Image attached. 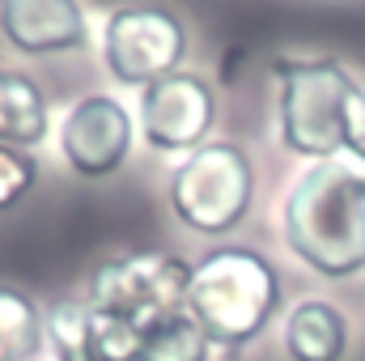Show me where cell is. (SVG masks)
<instances>
[{"label": "cell", "mask_w": 365, "mask_h": 361, "mask_svg": "<svg viewBox=\"0 0 365 361\" xmlns=\"http://www.w3.org/2000/svg\"><path fill=\"white\" fill-rule=\"evenodd\" d=\"M289 251L319 276L344 280L365 268V175L353 162H314L284 200Z\"/></svg>", "instance_id": "1"}, {"label": "cell", "mask_w": 365, "mask_h": 361, "mask_svg": "<svg viewBox=\"0 0 365 361\" xmlns=\"http://www.w3.org/2000/svg\"><path fill=\"white\" fill-rule=\"evenodd\" d=\"M280 310V272L251 247L208 251L187 285V315L221 349L251 345Z\"/></svg>", "instance_id": "2"}, {"label": "cell", "mask_w": 365, "mask_h": 361, "mask_svg": "<svg viewBox=\"0 0 365 361\" xmlns=\"http://www.w3.org/2000/svg\"><path fill=\"white\" fill-rule=\"evenodd\" d=\"M280 73V141L297 158L331 162L349 149L357 77L336 60H289Z\"/></svg>", "instance_id": "3"}, {"label": "cell", "mask_w": 365, "mask_h": 361, "mask_svg": "<svg viewBox=\"0 0 365 361\" xmlns=\"http://www.w3.org/2000/svg\"><path fill=\"white\" fill-rule=\"evenodd\" d=\"M170 213L182 230L221 238L238 230L255 200V166L234 141H208L170 171Z\"/></svg>", "instance_id": "4"}, {"label": "cell", "mask_w": 365, "mask_h": 361, "mask_svg": "<svg viewBox=\"0 0 365 361\" xmlns=\"http://www.w3.org/2000/svg\"><path fill=\"white\" fill-rule=\"evenodd\" d=\"M187 285H191V264L166 251H132L115 255L90 280V310L110 315L140 336L153 327L170 323L187 310Z\"/></svg>", "instance_id": "5"}, {"label": "cell", "mask_w": 365, "mask_h": 361, "mask_svg": "<svg viewBox=\"0 0 365 361\" xmlns=\"http://www.w3.org/2000/svg\"><path fill=\"white\" fill-rule=\"evenodd\" d=\"M102 60L119 86L149 90V86L182 73L187 26L179 13H170L162 4L115 9L102 26Z\"/></svg>", "instance_id": "6"}, {"label": "cell", "mask_w": 365, "mask_h": 361, "mask_svg": "<svg viewBox=\"0 0 365 361\" xmlns=\"http://www.w3.org/2000/svg\"><path fill=\"white\" fill-rule=\"evenodd\" d=\"M140 136L153 153H195L217 123V93L200 73H175L140 90Z\"/></svg>", "instance_id": "7"}, {"label": "cell", "mask_w": 365, "mask_h": 361, "mask_svg": "<svg viewBox=\"0 0 365 361\" xmlns=\"http://www.w3.org/2000/svg\"><path fill=\"white\" fill-rule=\"evenodd\" d=\"M60 153L77 179H110L132 153V111L110 93L81 98L60 128Z\"/></svg>", "instance_id": "8"}, {"label": "cell", "mask_w": 365, "mask_h": 361, "mask_svg": "<svg viewBox=\"0 0 365 361\" xmlns=\"http://www.w3.org/2000/svg\"><path fill=\"white\" fill-rule=\"evenodd\" d=\"M0 34L21 56H64L90 43L81 0H0Z\"/></svg>", "instance_id": "9"}, {"label": "cell", "mask_w": 365, "mask_h": 361, "mask_svg": "<svg viewBox=\"0 0 365 361\" xmlns=\"http://www.w3.org/2000/svg\"><path fill=\"white\" fill-rule=\"evenodd\" d=\"M284 349L293 361H340L349 349V323L340 306L323 298L297 302L284 323Z\"/></svg>", "instance_id": "10"}, {"label": "cell", "mask_w": 365, "mask_h": 361, "mask_svg": "<svg viewBox=\"0 0 365 361\" xmlns=\"http://www.w3.org/2000/svg\"><path fill=\"white\" fill-rule=\"evenodd\" d=\"M47 98L43 90L21 77V73H9L0 68V145H17V149H30L47 141Z\"/></svg>", "instance_id": "11"}, {"label": "cell", "mask_w": 365, "mask_h": 361, "mask_svg": "<svg viewBox=\"0 0 365 361\" xmlns=\"http://www.w3.org/2000/svg\"><path fill=\"white\" fill-rule=\"evenodd\" d=\"M47 340V319L30 293L0 285V361H34Z\"/></svg>", "instance_id": "12"}, {"label": "cell", "mask_w": 365, "mask_h": 361, "mask_svg": "<svg viewBox=\"0 0 365 361\" xmlns=\"http://www.w3.org/2000/svg\"><path fill=\"white\" fill-rule=\"evenodd\" d=\"M136 361H212V340L204 336V327L182 310L170 323L153 327L140 345Z\"/></svg>", "instance_id": "13"}, {"label": "cell", "mask_w": 365, "mask_h": 361, "mask_svg": "<svg viewBox=\"0 0 365 361\" xmlns=\"http://www.w3.org/2000/svg\"><path fill=\"white\" fill-rule=\"evenodd\" d=\"M47 340L56 349V361H102L93 349L90 306L86 302H60L47 310Z\"/></svg>", "instance_id": "14"}, {"label": "cell", "mask_w": 365, "mask_h": 361, "mask_svg": "<svg viewBox=\"0 0 365 361\" xmlns=\"http://www.w3.org/2000/svg\"><path fill=\"white\" fill-rule=\"evenodd\" d=\"M38 183V158L17 145H0V213L17 208Z\"/></svg>", "instance_id": "15"}, {"label": "cell", "mask_w": 365, "mask_h": 361, "mask_svg": "<svg viewBox=\"0 0 365 361\" xmlns=\"http://www.w3.org/2000/svg\"><path fill=\"white\" fill-rule=\"evenodd\" d=\"M349 153L365 162V81H357L353 106H349Z\"/></svg>", "instance_id": "16"}]
</instances>
